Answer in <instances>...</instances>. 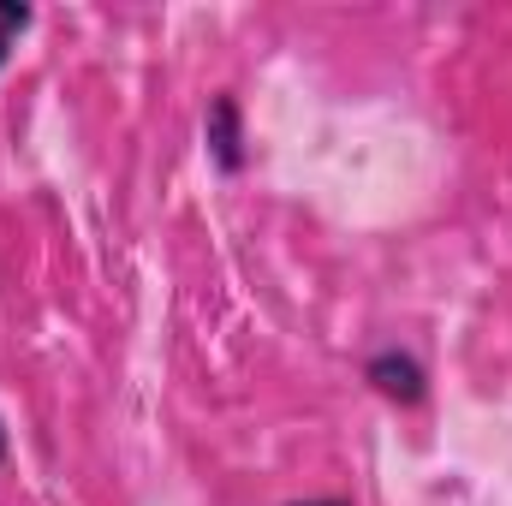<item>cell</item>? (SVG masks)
<instances>
[{
    "label": "cell",
    "mask_w": 512,
    "mask_h": 506,
    "mask_svg": "<svg viewBox=\"0 0 512 506\" xmlns=\"http://www.w3.org/2000/svg\"><path fill=\"white\" fill-rule=\"evenodd\" d=\"M292 506H352V501H340V495H316V501H292Z\"/></svg>",
    "instance_id": "4"
},
{
    "label": "cell",
    "mask_w": 512,
    "mask_h": 506,
    "mask_svg": "<svg viewBox=\"0 0 512 506\" xmlns=\"http://www.w3.org/2000/svg\"><path fill=\"white\" fill-rule=\"evenodd\" d=\"M6 453H12V435H6V417H0V465H6Z\"/></svg>",
    "instance_id": "5"
},
{
    "label": "cell",
    "mask_w": 512,
    "mask_h": 506,
    "mask_svg": "<svg viewBox=\"0 0 512 506\" xmlns=\"http://www.w3.org/2000/svg\"><path fill=\"white\" fill-rule=\"evenodd\" d=\"M203 143H209V161L221 173H239L245 167V120H239V96H209V114H203Z\"/></svg>",
    "instance_id": "1"
},
{
    "label": "cell",
    "mask_w": 512,
    "mask_h": 506,
    "mask_svg": "<svg viewBox=\"0 0 512 506\" xmlns=\"http://www.w3.org/2000/svg\"><path fill=\"white\" fill-rule=\"evenodd\" d=\"M364 376L376 381V393L393 399V405H423V393H429V370H423L411 352H399V346L376 352V358L364 364Z\"/></svg>",
    "instance_id": "2"
},
{
    "label": "cell",
    "mask_w": 512,
    "mask_h": 506,
    "mask_svg": "<svg viewBox=\"0 0 512 506\" xmlns=\"http://www.w3.org/2000/svg\"><path fill=\"white\" fill-rule=\"evenodd\" d=\"M30 6L24 0H0V72H6V60H12V48H18V36L30 30Z\"/></svg>",
    "instance_id": "3"
}]
</instances>
